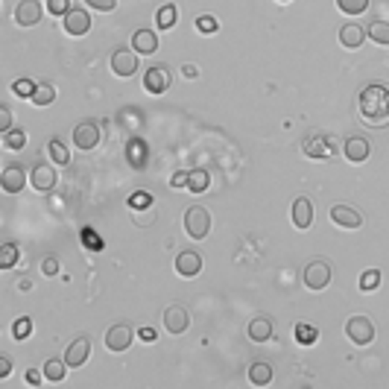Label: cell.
<instances>
[{
	"label": "cell",
	"mask_w": 389,
	"mask_h": 389,
	"mask_svg": "<svg viewBox=\"0 0 389 389\" xmlns=\"http://www.w3.org/2000/svg\"><path fill=\"white\" fill-rule=\"evenodd\" d=\"M112 74L120 77V79L135 77L138 74V53H129V50L112 53Z\"/></svg>",
	"instance_id": "obj_7"
},
{
	"label": "cell",
	"mask_w": 389,
	"mask_h": 389,
	"mask_svg": "<svg viewBox=\"0 0 389 389\" xmlns=\"http://www.w3.org/2000/svg\"><path fill=\"white\" fill-rule=\"evenodd\" d=\"M188 179H190L188 170H176L173 179H170V185H173V188H188Z\"/></svg>",
	"instance_id": "obj_43"
},
{
	"label": "cell",
	"mask_w": 389,
	"mask_h": 389,
	"mask_svg": "<svg viewBox=\"0 0 389 389\" xmlns=\"http://www.w3.org/2000/svg\"><path fill=\"white\" fill-rule=\"evenodd\" d=\"M301 150H305L308 158H316V161H322V158H331L334 147H331V138H325L322 132H310L301 143Z\"/></svg>",
	"instance_id": "obj_6"
},
{
	"label": "cell",
	"mask_w": 389,
	"mask_h": 389,
	"mask_svg": "<svg viewBox=\"0 0 389 389\" xmlns=\"http://www.w3.org/2000/svg\"><path fill=\"white\" fill-rule=\"evenodd\" d=\"M164 328L170 334H185L188 328H190V313L185 310V308H179V305H170L167 310H164Z\"/></svg>",
	"instance_id": "obj_9"
},
{
	"label": "cell",
	"mask_w": 389,
	"mask_h": 389,
	"mask_svg": "<svg viewBox=\"0 0 389 389\" xmlns=\"http://www.w3.org/2000/svg\"><path fill=\"white\" fill-rule=\"evenodd\" d=\"M334 278V270L328 261H310L305 266V275H301V281H305L308 290H325L328 284H331Z\"/></svg>",
	"instance_id": "obj_4"
},
{
	"label": "cell",
	"mask_w": 389,
	"mask_h": 389,
	"mask_svg": "<svg viewBox=\"0 0 389 389\" xmlns=\"http://www.w3.org/2000/svg\"><path fill=\"white\" fill-rule=\"evenodd\" d=\"M44 9L39 0H21V3L15 6V23L18 27H35V23L41 21Z\"/></svg>",
	"instance_id": "obj_8"
},
{
	"label": "cell",
	"mask_w": 389,
	"mask_h": 389,
	"mask_svg": "<svg viewBox=\"0 0 389 389\" xmlns=\"http://www.w3.org/2000/svg\"><path fill=\"white\" fill-rule=\"evenodd\" d=\"M3 147L6 150H23V147H27V132H23V129L3 132Z\"/></svg>",
	"instance_id": "obj_30"
},
{
	"label": "cell",
	"mask_w": 389,
	"mask_h": 389,
	"mask_svg": "<svg viewBox=\"0 0 389 389\" xmlns=\"http://www.w3.org/2000/svg\"><path fill=\"white\" fill-rule=\"evenodd\" d=\"M249 339L252 343H266V339H272V319L270 316H258V319L249 322Z\"/></svg>",
	"instance_id": "obj_21"
},
{
	"label": "cell",
	"mask_w": 389,
	"mask_h": 389,
	"mask_svg": "<svg viewBox=\"0 0 389 389\" xmlns=\"http://www.w3.org/2000/svg\"><path fill=\"white\" fill-rule=\"evenodd\" d=\"M188 188L193 193H205L211 188V176L205 173V170H190V179H188Z\"/></svg>",
	"instance_id": "obj_28"
},
{
	"label": "cell",
	"mask_w": 389,
	"mask_h": 389,
	"mask_svg": "<svg viewBox=\"0 0 389 389\" xmlns=\"http://www.w3.org/2000/svg\"><path fill=\"white\" fill-rule=\"evenodd\" d=\"M181 74H185V77H197V74H199V70H197V68H193V65H181Z\"/></svg>",
	"instance_id": "obj_49"
},
{
	"label": "cell",
	"mask_w": 389,
	"mask_h": 389,
	"mask_svg": "<svg viewBox=\"0 0 389 389\" xmlns=\"http://www.w3.org/2000/svg\"><path fill=\"white\" fill-rule=\"evenodd\" d=\"M47 155H50L56 164H70V152H68V147L59 138H53L50 143H47Z\"/></svg>",
	"instance_id": "obj_31"
},
{
	"label": "cell",
	"mask_w": 389,
	"mask_h": 389,
	"mask_svg": "<svg viewBox=\"0 0 389 389\" xmlns=\"http://www.w3.org/2000/svg\"><path fill=\"white\" fill-rule=\"evenodd\" d=\"M249 381L255 386L272 383V366H270V363H252V366H249Z\"/></svg>",
	"instance_id": "obj_25"
},
{
	"label": "cell",
	"mask_w": 389,
	"mask_h": 389,
	"mask_svg": "<svg viewBox=\"0 0 389 389\" xmlns=\"http://www.w3.org/2000/svg\"><path fill=\"white\" fill-rule=\"evenodd\" d=\"M331 220H334V226H339V228H351V232L363 226L360 211H355L351 205H334V208H331Z\"/></svg>",
	"instance_id": "obj_14"
},
{
	"label": "cell",
	"mask_w": 389,
	"mask_h": 389,
	"mask_svg": "<svg viewBox=\"0 0 389 389\" xmlns=\"http://www.w3.org/2000/svg\"><path fill=\"white\" fill-rule=\"evenodd\" d=\"M346 337L351 339L355 346H369L375 343V325L369 316H351V319L346 322Z\"/></svg>",
	"instance_id": "obj_3"
},
{
	"label": "cell",
	"mask_w": 389,
	"mask_h": 389,
	"mask_svg": "<svg viewBox=\"0 0 389 389\" xmlns=\"http://www.w3.org/2000/svg\"><path fill=\"white\" fill-rule=\"evenodd\" d=\"M132 346V328L129 325H112L106 331V348L108 351H126Z\"/></svg>",
	"instance_id": "obj_12"
},
{
	"label": "cell",
	"mask_w": 389,
	"mask_h": 389,
	"mask_svg": "<svg viewBox=\"0 0 389 389\" xmlns=\"http://www.w3.org/2000/svg\"><path fill=\"white\" fill-rule=\"evenodd\" d=\"M88 355H91V339L88 337H77L65 351V363L70 369H79V366H85Z\"/></svg>",
	"instance_id": "obj_10"
},
{
	"label": "cell",
	"mask_w": 389,
	"mask_h": 389,
	"mask_svg": "<svg viewBox=\"0 0 389 389\" xmlns=\"http://www.w3.org/2000/svg\"><path fill=\"white\" fill-rule=\"evenodd\" d=\"M85 6H91L97 12H112L117 9V0H85Z\"/></svg>",
	"instance_id": "obj_41"
},
{
	"label": "cell",
	"mask_w": 389,
	"mask_h": 389,
	"mask_svg": "<svg viewBox=\"0 0 389 389\" xmlns=\"http://www.w3.org/2000/svg\"><path fill=\"white\" fill-rule=\"evenodd\" d=\"M185 232L193 240H205L211 235V214L202 208V205H190L185 211Z\"/></svg>",
	"instance_id": "obj_2"
},
{
	"label": "cell",
	"mask_w": 389,
	"mask_h": 389,
	"mask_svg": "<svg viewBox=\"0 0 389 389\" xmlns=\"http://www.w3.org/2000/svg\"><path fill=\"white\" fill-rule=\"evenodd\" d=\"M176 21H179V12H176L173 3L158 6V12H155V27H158V30H173Z\"/></svg>",
	"instance_id": "obj_24"
},
{
	"label": "cell",
	"mask_w": 389,
	"mask_h": 389,
	"mask_svg": "<svg viewBox=\"0 0 389 389\" xmlns=\"http://www.w3.org/2000/svg\"><path fill=\"white\" fill-rule=\"evenodd\" d=\"M65 372H68V363L65 360H47L44 363V378L50 381V383H62L65 381Z\"/></svg>",
	"instance_id": "obj_26"
},
{
	"label": "cell",
	"mask_w": 389,
	"mask_h": 389,
	"mask_svg": "<svg viewBox=\"0 0 389 389\" xmlns=\"http://www.w3.org/2000/svg\"><path fill=\"white\" fill-rule=\"evenodd\" d=\"M360 114L366 123H375V126H386L389 123V88L381 82L369 85L363 88L360 94Z\"/></svg>",
	"instance_id": "obj_1"
},
{
	"label": "cell",
	"mask_w": 389,
	"mask_h": 389,
	"mask_svg": "<svg viewBox=\"0 0 389 389\" xmlns=\"http://www.w3.org/2000/svg\"><path fill=\"white\" fill-rule=\"evenodd\" d=\"M82 240L88 243V246H91L94 252H100V249H103V240L97 237V235H91V232H82Z\"/></svg>",
	"instance_id": "obj_45"
},
{
	"label": "cell",
	"mask_w": 389,
	"mask_h": 389,
	"mask_svg": "<svg viewBox=\"0 0 389 389\" xmlns=\"http://www.w3.org/2000/svg\"><path fill=\"white\" fill-rule=\"evenodd\" d=\"M197 30L199 32H217V30H220V23H217L214 15H199L197 18Z\"/></svg>",
	"instance_id": "obj_40"
},
{
	"label": "cell",
	"mask_w": 389,
	"mask_h": 389,
	"mask_svg": "<svg viewBox=\"0 0 389 389\" xmlns=\"http://www.w3.org/2000/svg\"><path fill=\"white\" fill-rule=\"evenodd\" d=\"M126 155H129V164L141 170V167H147V143H143L141 138H132L129 141V147H126Z\"/></svg>",
	"instance_id": "obj_23"
},
{
	"label": "cell",
	"mask_w": 389,
	"mask_h": 389,
	"mask_svg": "<svg viewBox=\"0 0 389 389\" xmlns=\"http://www.w3.org/2000/svg\"><path fill=\"white\" fill-rule=\"evenodd\" d=\"M103 132H100V123H94V120H82V123L74 129V147L82 150V152H91L97 143H100Z\"/></svg>",
	"instance_id": "obj_5"
},
{
	"label": "cell",
	"mask_w": 389,
	"mask_h": 389,
	"mask_svg": "<svg viewBox=\"0 0 389 389\" xmlns=\"http://www.w3.org/2000/svg\"><path fill=\"white\" fill-rule=\"evenodd\" d=\"M12 129V112L6 106H0V132H9Z\"/></svg>",
	"instance_id": "obj_44"
},
{
	"label": "cell",
	"mask_w": 389,
	"mask_h": 389,
	"mask_svg": "<svg viewBox=\"0 0 389 389\" xmlns=\"http://www.w3.org/2000/svg\"><path fill=\"white\" fill-rule=\"evenodd\" d=\"M41 272H44V275H56V272H59V261L53 258V255H47V258L41 261Z\"/></svg>",
	"instance_id": "obj_42"
},
{
	"label": "cell",
	"mask_w": 389,
	"mask_h": 389,
	"mask_svg": "<svg viewBox=\"0 0 389 389\" xmlns=\"http://www.w3.org/2000/svg\"><path fill=\"white\" fill-rule=\"evenodd\" d=\"M316 337H319V331H316L313 325H305V322L296 325V343H299V346H313Z\"/></svg>",
	"instance_id": "obj_32"
},
{
	"label": "cell",
	"mask_w": 389,
	"mask_h": 389,
	"mask_svg": "<svg viewBox=\"0 0 389 389\" xmlns=\"http://www.w3.org/2000/svg\"><path fill=\"white\" fill-rule=\"evenodd\" d=\"M62 27H65L68 35H85V32L91 30V15H88L85 9H77V6H74V9H70L68 15L62 18Z\"/></svg>",
	"instance_id": "obj_11"
},
{
	"label": "cell",
	"mask_w": 389,
	"mask_h": 389,
	"mask_svg": "<svg viewBox=\"0 0 389 389\" xmlns=\"http://www.w3.org/2000/svg\"><path fill=\"white\" fill-rule=\"evenodd\" d=\"M363 41H366V32H363L357 23H346V27L339 30V44L348 47V50H357Z\"/></svg>",
	"instance_id": "obj_22"
},
{
	"label": "cell",
	"mask_w": 389,
	"mask_h": 389,
	"mask_svg": "<svg viewBox=\"0 0 389 389\" xmlns=\"http://www.w3.org/2000/svg\"><path fill=\"white\" fill-rule=\"evenodd\" d=\"M339 12H346V15H363V12L369 9V0H337Z\"/></svg>",
	"instance_id": "obj_34"
},
{
	"label": "cell",
	"mask_w": 389,
	"mask_h": 389,
	"mask_svg": "<svg viewBox=\"0 0 389 389\" xmlns=\"http://www.w3.org/2000/svg\"><path fill=\"white\" fill-rule=\"evenodd\" d=\"M129 208L132 211H150L152 208V197H150L147 190H135L129 197Z\"/></svg>",
	"instance_id": "obj_33"
},
{
	"label": "cell",
	"mask_w": 389,
	"mask_h": 389,
	"mask_svg": "<svg viewBox=\"0 0 389 389\" xmlns=\"http://www.w3.org/2000/svg\"><path fill=\"white\" fill-rule=\"evenodd\" d=\"M378 284H381V270H366L360 275V290H366V293L378 290Z\"/></svg>",
	"instance_id": "obj_36"
},
{
	"label": "cell",
	"mask_w": 389,
	"mask_h": 389,
	"mask_svg": "<svg viewBox=\"0 0 389 389\" xmlns=\"http://www.w3.org/2000/svg\"><path fill=\"white\" fill-rule=\"evenodd\" d=\"M343 152H346V158H348L351 164H363V161H366V158L372 155V143H369L366 138L355 135V138H348V141H346Z\"/></svg>",
	"instance_id": "obj_16"
},
{
	"label": "cell",
	"mask_w": 389,
	"mask_h": 389,
	"mask_svg": "<svg viewBox=\"0 0 389 389\" xmlns=\"http://www.w3.org/2000/svg\"><path fill=\"white\" fill-rule=\"evenodd\" d=\"M293 226L299 228V232H308V228L313 226V202L308 197H299L293 202Z\"/></svg>",
	"instance_id": "obj_18"
},
{
	"label": "cell",
	"mask_w": 389,
	"mask_h": 389,
	"mask_svg": "<svg viewBox=\"0 0 389 389\" xmlns=\"http://www.w3.org/2000/svg\"><path fill=\"white\" fill-rule=\"evenodd\" d=\"M18 261V246L15 243H6L3 249H0V270H12Z\"/></svg>",
	"instance_id": "obj_35"
},
{
	"label": "cell",
	"mask_w": 389,
	"mask_h": 389,
	"mask_svg": "<svg viewBox=\"0 0 389 389\" xmlns=\"http://www.w3.org/2000/svg\"><path fill=\"white\" fill-rule=\"evenodd\" d=\"M132 47H135L138 56H152L158 50V39L152 30H135L132 32Z\"/></svg>",
	"instance_id": "obj_20"
},
{
	"label": "cell",
	"mask_w": 389,
	"mask_h": 389,
	"mask_svg": "<svg viewBox=\"0 0 389 389\" xmlns=\"http://www.w3.org/2000/svg\"><path fill=\"white\" fill-rule=\"evenodd\" d=\"M35 88H39V85H35L32 79H27V77L12 82V91H15L18 97H32V94H35Z\"/></svg>",
	"instance_id": "obj_37"
},
{
	"label": "cell",
	"mask_w": 389,
	"mask_h": 389,
	"mask_svg": "<svg viewBox=\"0 0 389 389\" xmlns=\"http://www.w3.org/2000/svg\"><path fill=\"white\" fill-rule=\"evenodd\" d=\"M30 334H32V319H27V316H23V319H15V325H12V337L27 339Z\"/></svg>",
	"instance_id": "obj_38"
},
{
	"label": "cell",
	"mask_w": 389,
	"mask_h": 389,
	"mask_svg": "<svg viewBox=\"0 0 389 389\" xmlns=\"http://www.w3.org/2000/svg\"><path fill=\"white\" fill-rule=\"evenodd\" d=\"M176 272H179L181 278H197V275L202 272V258H199V252H193V249L181 252L179 258H176Z\"/></svg>",
	"instance_id": "obj_15"
},
{
	"label": "cell",
	"mask_w": 389,
	"mask_h": 389,
	"mask_svg": "<svg viewBox=\"0 0 389 389\" xmlns=\"http://www.w3.org/2000/svg\"><path fill=\"white\" fill-rule=\"evenodd\" d=\"M27 381H30L32 386H39V383H41V372H35V369H30V372H27Z\"/></svg>",
	"instance_id": "obj_47"
},
{
	"label": "cell",
	"mask_w": 389,
	"mask_h": 389,
	"mask_svg": "<svg viewBox=\"0 0 389 389\" xmlns=\"http://www.w3.org/2000/svg\"><path fill=\"white\" fill-rule=\"evenodd\" d=\"M141 339H147V343H152V339H155V331H152V328H141Z\"/></svg>",
	"instance_id": "obj_48"
},
{
	"label": "cell",
	"mask_w": 389,
	"mask_h": 389,
	"mask_svg": "<svg viewBox=\"0 0 389 389\" xmlns=\"http://www.w3.org/2000/svg\"><path fill=\"white\" fill-rule=\"evenodd\" d=\"M27 179H30V176L23 173V167L9 164V167L3 170V176H0V185H3L6 193H21L23 185H27Z\"/></svg>",
	"instance_id": "obj_17"
},
{
	"label": "cell",
	"mask_w": 389,
	"mask_h": 389,
	"mask_svg": "<svg viewBox=\"0 0 389 389\" xmlns=\"http://www.w3.org/2000/svg\"><path fill=\"white\" fill-rule=\"evenodd\" d=\"M369 39H372L375 44L389 47V21H372V27H369Z\"/></svg>",
	"instance_id": "obj_29"
},
{
	"label": "cell",
	"mask_w": 389,
	"mask_h": 389,
	"mask_svg": "<svg viewBox=\"0 0 389 389\" xmlns=\"http://www.w3.org/2000/svg\"><path fill=\"white\" fill-rule=\"evenodd\" d=\"M70 9H74V6H70V0H47V12H50V15L65 18Z\"/></svg>",
	"instance_id": "obj_39"
},
{
	"label": "cell",
	"mask_w": 389,
	"mask_h": 389,
	"mask_svg": "<svg viewBox=\"0 0 389 389\" xmlns=\"http://www.w3.org/2000/svg\"><path fill=\"white\" fill-rule=\"evenodd\" d=\"M278 3H290V0H278Z\"/></svg>",
	"instance_id": "obj_50"
},
{
	"label": "cell",
	"mask_w": 389,
	"mask_h": 389,
	"mask_svg": "<svg viewBox=\"0 0 389 389\" xmlns=\"http://www.w3.org/2000/svg\"><path fill=\"white\" fill-rule=\"evenodd\" d=\"M9 372H12L9 357H0V378H9Z\"/></svg>",
	"instance_id": "obj_46"
},
{
	"label": "cell",
	"mask_w": 389,
	"mask_h": 389,
	"mask_svg": "<svg viewBox=\"0 0 389 389\" xmlns=\"http://www.w3.org/2000/svg\"><path fill=\"white\" fill-rule=\"evenodd\" d=\"M143 88L150 94H164L170 88V70L161 65H152L147 74H143Z\"/></svg>",
	"instance_id": "obj_13"
},
{
	"label": "cell",
	"mask_w": 389,
	"mask_h": 389,
	"mask_svg": "<svg viewBox=\"0 0 389 389\" xmlns=\"http://www.w3.org/2000/svg\"><path fill=\"white\" fill-rule=\"evenodd\" d=\"M30 185L35 188V190H50L53 185H56V173H53V167H47V164H35L32 170H30Z\"/></svg>",
	"instance_id": "obj_19"
},
{
	"label": "cell",
	"mask_w": 389,
	"mask_h": 389,
	"mask_svg": "<svg viewBox=\"0 0 389 389\" xmlns=\"http://www.w3.org/2000/svg\"><path fill=\"white\" fill-rule=\"evenodd\" d=\"M30 100L39 106V108H47V106L56 100V88H53L50 82H39V88H35V94L30 97Z\"/></svg>",
	"instance_id": "obj_27"
}]
</instances>
